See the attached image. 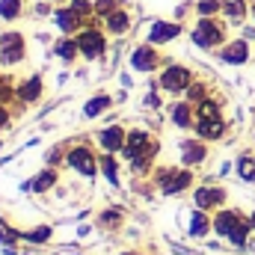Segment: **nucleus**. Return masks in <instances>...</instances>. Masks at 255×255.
<instances>
[{"label":"nucleus","mask_w":255,"mask_h":255,"mask_svg":"<svg viewBox=\"0 0 255 255\" xmlns=\"http://www.w3.org/2000/svg\"><path fill=\"white\" fill-rule=\"evenodd\" d=\"M241 220H244V217H241V211H235V208H223V211L214 217V232H217L220 238H229Z\"/></svg>","instance_id":"nucleus-14"},{"label":"nucleus","mask_w":255,"mask_h":255,"mask_svg":"<svg viewBox=\"0 0 255 255\" xmlns=\"http://www.w3.org/2000/svg\"><path fill=\"white\" fill-rule=\"evenodd\" d=\"M169 116L178 128H196V110H193L190 101H178L169 107Z\"/></svg>","instance_id":"nucleus-17"},{"label":"nucleus","mask_w":255,"mask_h":255,"mask_svg":"<svg viewBox=\"0 0 255 255\" xmlns=\"http://www.w3.org/2000/svg\"><path fill=\"white\" fill-rule=\"evenodd\" d=\"M3 128H9V110L0 104V130H3Z\"/></svg>","instance_id":"nucleus-38"},{"label":"nucleus","mask_w":255,"mask_h":255,"mask_svg":"<svg viewBox=\"0 0 255 255\" xmlns=\"http://www.w3.org/2000/svg\"><path fill=\"white\" fill-rule=\"evenodd\" d=\"M77 51H80L77 39H63V42H57V57H63L65 63H71V60L77 57Z\"/></svg>","instance_id":"nucleus-27"},{"label":"nucleus","mask_w":255,"mask_h":255,"mask_svg":"<svg viewBox=\"0 0 255 255\" xmlns=\"http://www.w3.org/2000/svg\"><path fill=\"white\" fill-rule=\"evenodd\" d=\"M77 45H80V54H83L86 60H98V57L107 51V39H104V33H98V30H80V33H77Z\"/></svg>","instance_id":"nucleus-5"},{"label":"nucleus","mask_w":255,"mask_h":255,"mask_svg":"<svg viewBox=\"0 0 255 255\" xmlns=\"http://www.w3.org/2000/svg\"><path fill=\"white\" fill-rule=\"evenodd\" d=\"M160 63V57H157V51L151 48V45H139L133 54H130V65L136 68V71H154Z\"/></svg>","instance_id":"nucleus-12"},{"label":"nucleus","mask_w":255,"mask_h":255,"mask_svg":"<svg viewBox=\"0 0 255 255\" xmlns=\"http://www.w3.org/2000/svg\"><path fill=\"white\" fill-rule=\"evenodd\" d=\"M107 107H110V95H95V98H89V101H86L83 116H86V119H95V116H101Z\"/></svg>","instance_id":"nucleus-22"},{"label":"nucleus","mask_w":255,"mask_h":255,"mask_svg":"<svg viewBox=\"0 0 255 255\" xmlns=\"http://www.w3.org/2000/svg\"><path fill=\"white\" fill-rule=\"evenodd\" d=\"M24 238H27L30 244H45V241H51V226H39V229L27 232Z\"/></svg>","instance_id":"nucleus-34"},{"label":"nucleus","mask_w":255,"mask_h":255,"mask_svg":"<svg viewBox=\"0 0 255 255\" xmlns=\"http://www.w3.org/2000/svg\"><path fill=\"white\" fill-rule=\"evenodd\" d=\"M125 139H128V130L122 125H110L104 130H98V145L104 148V154H116L125 148Z\"/></svg>","instance_id":"nucleus-8"},{"label":"nucleus","mask_w":255,"mask_h":255,"mask_svg":"<svg viewBox=\"0 0 255 255\" xmlns=\"http://www.w3.org/2000/svg\"><path fill=\"white\" fill-rule=\"evenodd\" d=\"M45 160H48V166H54V163H60V160H63V148H51Z\"/></svg>","instance_id":"nucleus-37"},{"label":"nucleus","mask_w":255,"mask_h":255,"mask_svg":"<svg viewBox=\"0 0 255 255\" xmlns=\"http://www.w3.org/2000/svg\"><path fill=\"white\" fill-rule=\"evenodd\" d=\"M250 226H253V232H255V214H253V217H250Z\"/></svg>","instance_id":"nucleus-39"},{"label":"nucleus","mask_w":255,"mask_h":255,"mask_svg":"<svg viewBox=\"0 0 255 255\" xmlns=\"http://www.w3.org/2000/svg\"><path fill=\"white\" fill-rule=\"evenodd\" d=\"M253 18H255V3H253Z\"/></svg>","instance_id":"nucleus-41"},{"label":"nucleus","mask_w":255,"mask_h":255,"mask_svg":"<svg viewBox=\"0 0 255 255\" xmlns=\"http://www.w3.org/2000/svg\"><path fill=\"white\" fill-rule=\"evenodd\" d=\"M71 9H74L80 18H89V15H95V6H92V3H86V0H71Z\"/></svg>","instance_id":"nucleus-36"},{"label":"nucleus","mask_w":255,"mask_h":255,"mask_svg":"<svg viewBox=\"0 0 255 255\" xmlns=\"http://www.w3.org/2000/svg\"><path fill=\"white\" fill-rule=\"evenodd\" d=\"M226 39V30H223V24H217L214 18H199V24L193 27V42L199 45V48H217L220 42Z\"/></svg>","instance_id":"nucleus-2"},{"label":"nucleus","mask_w":255,"mask_h":255,"mask_svg":"<svg viewBox=\"0 0 255 255\" xmlns=\"http://www.w3.org/2000/svg\"><path fill=\"white\" fill-rule=\"evenodd\" d=\"M54 18H57V27H60L63 33H74V30L80 27V21H83L74 9H57V15H54Z\"/></svg>","instance_id":"nucleus-21"},{"label":"nucleus","mask_w":255,"mask_h":255,"mask_svg":"<svg viewBox=\"0 0 255 255\" xmlns=\"http://www.w3.org/2000/svg\"><path fill=\"white\" fill-rule=\"evenodd\" d=\"M223 12L232 15L235 21H241L247 15V0H229V3H223Z\"/></svg>","instance_id":"nucleus-31"},{"label":"nucleus","mask_w":255,"mask_h":255,"mask_svg":"<svg viewBox=\"0 0 255 255\" xmlns=\"http://www.w3.org/2000/svg\"><path fill=\"white\" fill-rule=\"evenodd\" d=\"M178 33H181V27H178V24L154 21V24H151V30H148V45H166V42H172Z\"/></svg>","instance_id":"nucleus-13"},{"label":"nucleus","mask_w":255,"mask_h":255,"mask_svg":"<svg viewBox=\"0 0 255 255\" xmlns=\"http://www.w3.org/2000/svg\"><path fill=\"white\" fill-rule=\"evenodd\" d=\"M223 113H220V104L214 101V98H205L199 107H196V119H220Z\"/></svg>","instance_id":"nucleus-25"},{"label":"nucleus","mask_w":255,"mask_h":255,"mask_svg":"<svg viewBox=\"0 0 255 255\" xmlns=\"http://www.w3.org/2000/svg\"><path fill=\"white\" fill-rule=\"evenodd\" d=\"M196 12L205 15V18H211V15H217V12H223V3H220V0H199Z\"/></svg>","instance_id":"nucleus-33"},{"label":"nucleus","mask_w":255,"mask_h":255,"mask_svg":"<svg viewBox=\"0 0 255 255\" xmlns=\"http://www.w3.org/2000/svg\"><path fill=\"white\" fill-rule=\"evenodd\" d=\"M250 232H253V226H250V220H241V223L235 226V232L229 235V241H232L235 247H247V241H250Z\"/></svg>","instance_id":"nucleus-26"},{"label":"nucleus","mask_w":255,"mask_h":255,"mask_svg":"<svg viewBox=\"0 0 255 255\" xmlns=\"http://www.w3.org/2000/svg\"><path fill=\"white\" fill-rule=\"evenodd\" d=\"M24 60V39L21 33H3L0 36V63L15 65Z\"/></svg>","instance_id":"nucleus-6"},{"label":"nucleus","mask_w":255,"mask_h":255,"mask_svg":"<svg viewBox=\"0 0 255 255\" xmlns=\"http://www.w3.org/2000/svg\"><path fill=\"white\" fill-rule=\"evenodd\" d=\"M205 157H208L205 139H184L181 142V163L184 166H199V163H205Z\"/></svg>","instance_id":"nucleus-10"},{"label":"nucleus","mask_w":255,"mask_h":255,"mask_svg":"<svg viewBox=\"0 0 255 255\" xmlns=\"http://www.w3.org/2000/svg\"><path fill=\"white\" fill-rule=\"evenodd\" d=\"M193 202L199 211H211V208H223L226 205V187H211V184H202L193 193Z\"/></svg>","instance_id":"nucleus-7"},{"label":"nucleus","mask_w":255,"mask_h":255,"mask_svg":"<svg viewBox=\"0 0 255 255\" xmlns=\"http://www.w3.org/2000/svg\"><path fill=\"white\" fill-rule=\"evenodd\" d=\"M205 98H208V86L205 83H190L187 86V101H190L193 107H199Z\"/></svg>","instance_id":"nucleus-30"},{"label":"nucleus","mask_w":255,"mask_h":255,"mask_svg":"<svg viewBox=\"0 0 255 255\" xmlns=\"http://www.w3.org/2000/svg\"><path fill=\"white\" fill-rule=\"evenodd\" d=\"M154 181H157V187H160L163 196H172V193H184L187 187H190L193 184V172H190V166H187V169L166 166V169H157Z\"/></svg>","instance_id":"nucleus-1"},{"label":"nucleus","mask_w":255,"mask_h":255,"mask_svg":"<svg viewBox=\"0 0 255 255\" xmlns=\"http://www.w3.org/2000/svg\"><path fill=\"white\" fill-rule=\"evenodd\" d=\"M42 89H45V86H42V77L33 74V77H27V80L15 89V95H18L21 104H36V101L42 98Z\"/></svg>","instance_id":"nucleus-16"},{"label":"nucleus","mask_w":255,"mask_h":255,"mask_svg":"<svg viewBox=\"0 0 255 255\" xmlns=\"http://www.w3.org/2000/svg\"><path fill=\"white\" fill-rule=\"evenodd\" d=\"M238 175L253 184L255 181V154H241L238 157Z\"/></svg>","instance_id":"nucleus-24"},{"label":"nucleus","mask_w":255,"mask_h":255,"mask_svg":"<svg viewBox=\"0 0 255 255\" xmlns=\"http://www.w3.org/2000/svg\"><path fill=\"white\" fill-rule=\"evenodd\" d=\"M151 142H154V139H151V133H148V130H139V128H136V130H128L125 148H122L119 154H122L128 163H130V160H133V157H136L139 151H145V148H148Z\"/></svg>","instance_id":"nucleus-9"},{"label":"nucleus","mask_w":255,"mask_h":255,"mask_svg":"<svg viewBox=\"0 0 255 255\" xmlns=\"http://www.w3.org/2000/svg\"><path fill=\"white\" fill-rule=\"evenodd\" d=\"M193 83V74L190 68H184V65H169L163 74H160V89H166V92H187V86Z\"/></svg>","instance_id":"nucleus-4"},{"label":"nucleus","mask_w":255,"mask_h":255,"mask_svg":"<svg viewBox=\"0 0 255 255\" xmlns=\"http://www.w3.org/2000/svg\"><path fill=\"white\" fill-rule=\"evenodd\" d=\"M54 3H63V0H54Z\"/></svg>","instance_id":"nucleus-42"},{"label":"nucleus","mask_w":255,"mask_h":255,"mask_svg":"<svg viewBox=\"0 0 255 255\" xmlns=\"http://www.w3.org/2000/svg\"><path fill=\"white\" fill-rule=\"evenodd\" d=\"M214 229V220L205 214V211H193V217H190V238H205L208 232Z\"/></svg>","instance_id":"nucleus-19"},{"label":"nucleus","mask_w":255,"mask_h":255,"mask_svg":"<svg viewBox=\"0 0 255 255\" xmlns=\"http://www.w3.org/2000/svg\"><path fill=\"white\" fill-rule=\"evenodd\" d=\"M98 226H104V229H119V226H122V211H101V214H98Z\"/></svg>","instance_id":"nucleus-28"},{"label":"nucleus","mask_w":255,"mask_h":255,"mask_svg":"<svg viewBox=\"0 0 255 255\" xmlns=\"http://www.w3.org/2000/svg\"><path fill=\"white\" fill-rule=\"evenodd\" d=\"M220 60L229 65H244L250 60V45H247V39H235V42H229L223 51H220Z\"/></svg>","instance_id":"nucleus-11"},{"label":"nucleus","mask_w":255,"mask_h":255,"mask_svg":"<svg viewBox=\"0 0 255 255\" xmlns=\"http://www.w3.org/2000/svg\"><path fill=\"white\" fill-rule=\"evenodd\" d=\"M92 6H95V15H101V18H107V15L116 12V0H95Z\"/></svg>","instance_id":"nucleus-35"},{"label":"nucleus","mask_w":255,"mask_h":255,"mask_svg":"<svg viewBox=\"0 0 255 255\" xmlns=\"http://www.w3.org/2000/svg\"><path fill=\"white\" fill-rule=\"evenodd\" d=\"M154 157H157V139L145 148V151H139L133 160H130V166H133V172H148L151 169V163H154Z\"/></svg>","instance_id":"nucleus-20"},{"label":"nucleus","mask_w":255,"mask_h":255,"mask_svg":"<svg viewBox=\"0 0 255 255\" xmlns=\"http://www.w3.org/2000/svg\"><path fill=\"white\" fill-rule=\"evenodd\" d=\"M65 163H68L74 172H80L83 178H95V172H98V160H95V154H92L89 145H74V148L65 154Z\"/></svg>","instance_id":"nucleus-3"},{"label":"nucleus","mask_w":255,"mask_h":255,"mask_svg":"<svg viewBox=\"0 0 255 255\" xmlns=\"http://www.w3.org/2000/svg\"><path fill=\"white\" fill-rule=\"evenodd\" d=\"M253 3H255V0H253Z\"/></svg>","instance_id":"nucleus-43"},{"label":"nucleus","mask_w":255,"mask_h":255,"mask_svg":"<svg viewBox=\"0 0 255 255\" xmlns=\"http://www.w3.org/2000/svg\"><path fill=\"white\" fill-rule=\"evenodd\" d=\"M196 133H199V139H205V142L223 139V136H226V122H223V116H220V119H196Z\"/></svg>","instance_id":"nucleus-15"},{"label":"nucleus","mask_w":255,"mask_h":255,"mask_svg":"<svg viewBox=\"0 0 255 255\" xmlns=\"http://www.w3.org/2000/svg\"><path fill=\"white\" fill-rule=\"evenodd\" d=\"M128 27H130V15L125 9H116L113 15H107V30L110 33H125Z\"/></svg>","instance_id":"nucleus-23"},{"label":"nucleus","mask_w":255,"mask_h":255,"mask_svg":"<svg viewBox=\"0 0 255 255\" xmlns=\"http://www.w3.org/2000/svg\"><path fill=\"white\" fill-rule=\"evenodd\" d=\"M21 15V0H0V18L15 21Z\"/></svg>","instance_id":"nucleus-29"},{"label":"nucleus","mask_w":255,"mask_h":255,"mask_svg":"<svg viewBox=\"0 0 255 255\" xmlns=\"http://www.w3.org/2000/svg\"><path fill=\"white\" fill-rule=\"evenodd\" d=\"M57 181H60L57 169H54V166H48V169H42V172H39V175H36V178H33L30 184H27V187H30L33 193H45V190H51V187H54Z\"/></svg>","instance_id":"nucleus-18"},{"label":"nucleus","mask_w":255,"mask_h":255,"mask_svg":"<svg viewBox=\"0 0 255 255\" xmlns=\"http://www.w3.org/2000/svg\"><path fill=\"white\" fill-rule=\"evenodd\" d=\"M101 169H104V175H107V181H110V184H119V175H116V160H113V154H104V157H101Z\"/></svg>","instance_id":"nucleus-32"},{"label":"nucleus","mask_w":255,"mask_h":255,"mask_svg":"<svg viewBox=\"0 0 255 255\" xmlns=\"http://www.w3.org/2000/svg\"><path fill=\"white\" fill-rule=\"evenodd\" d=\"M125 255H142V253H125Z\"/></svg>","instance_id":"nucleus-40"}]
</instances>
